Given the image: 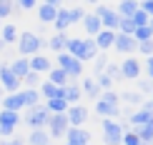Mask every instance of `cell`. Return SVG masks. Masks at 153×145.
Segmentation results:
<instances>
[{
  "instance_id": "83f0119b",
  "label": "cell",
  "mask_w": 153,
  "mask_h": 145,
  "mask_svg": "<svg viewBox=\"0 0 153 145\" xmlns=\"http://www.w3.org/2000/svg\"><path fill=\"white\" fill-rule=\"evenodd\" d=\"M18 35H20V30H18L13 23H5L3 28H0V40H3L5 45H15V43H18Z\"/></svg>"
},
{
  "instance_id": "ba28073f",
  "label": "cell",
  "mask_w": 153,
  "mask_h": 145,
  "mask_svg": "<svg viewBox=\"0 0 153 145\" xmlns=\"http://www.w3.org/2000/svg\"><path fill=\"white\" fill-rule=\"evenodd\" d=\"M45 130H48L50 140H63V138H65V133L71 130V125H68L65 115H50V120H48V125H45Z\"/></svg>"
},
{
  "instance_id": "f5cc1de1",
  "label": "cell",
  "mask_w": 153,
  "mask_h": 145,
  "mask_svg": "<svg viewBox=\"0 0 153 145\" xmlns=\"http://www.w3.org/2000/svg\"><path fill=\"white\" fill-rule=\"evenodd\" d=\"M3 98H5V93H3V88H0V103H3Z\"/></svg>"
},
{
  "instance_id": "d590c367",
  "label": "cell",
  "mask_w": 153,
  "mask_h": 145,
  "mask_svg": "<svg viewBox=\"0 0 153 145\" xmlns=\"http://www.w3.org/2000/svg\"><path fill=\"white\" fill-rule=\"evenodd\" d=\"M133 30H136V25H133L131 18H120V20H118L116 33H120V35H133Z\"/></svg>"
},
{
  "instance_id": "9a60e30c",
  "label": "cell",
  "mask_w": 153,
  "mask_h": 145,
  "mask_svg": "<svg viewBox=\"0 0 153 145\" xmlns=\"http://www.w3.org/2000/svg\"><path fill=\"white\" fill-rule=\"evenodd\" d=\"M65 53L71 55V58H75V60L83 63V55H85V38H68Z\"/></svg>"
},
{
  "instance_id": "4fadbf2b",
  "label": "cell",
  "mask_w": 153,
  "mask_h": 145,
  "mask_svg": "<svg viewBox=\"0 0 153 145\" xmlns=\"http://www.w3.org/2000/svg\"><path fill=\"white\" fill-rule=\"evenodd\" d=\"M63 145H91V133L85 128H71L63 138Z\"/></svg>"
},
{
  "instance_id": "603a6c76",
  "label": "cell",
  "mask_w": 153,
  "mask_h": 145,
  "mask_svg": "<svg viewBox=\"0 0 153 145\" xmlns=\"http://www.w3.org/2000/svg\"><path fill=\"white\" fill-rule=\"evenodd\" d=\"M20 98H23V108H35V105H40V93H38V88H23L20 90Z\"/></svg>"
},
{
  "instance_id": "e0dca14e",
  "label": "cell",
  "mask_w": 153,
  "mask_h": 145,
  "mask_svg": "<svg viewBox=\"0 0 153 145\" xmlns=\"http://www.w3.org/2000/svg\"><path fill=\"white\" fill-rule=\"evenodd\" d=\"M63 100L68 103V108H71V105H78L80 100H83L80 85H78V83H68L65 88H63Z\"/></svg>"
},
{
  "instance_id": "4316f807",
  "label": "cell",
  "mask_w": 153,
  "mask_h": 145,
  "mask_svg": "<svg viewBox=\"0 0 153 145\" xmlns=\"http://www.w3.org/2000/svg\"><path fill=\"white\" fill-rule=\"evenodd\" d=\"M151 120H153V113L138 108V110L131 113V118H128V128H138V125H146V123H151Z\"/></svg>"
},
{
  "instance_id": "3957f363",
  "label": "cell",
  "mask_w": 153,
  "mask_h": 145,
  "mask_svg": "<svg viewBox=\"0 0 153 145\" xmlns=\"http://www.w3.org/2000/svg\"><path fill=\"white\" fill-rule=\"evenodd\" d=\"M55 60H58V65H55V68H60V70L71 78V83H78V78L83 75V63L75 60V58H71L68 53H60Z\"/></svg>"
},
{
  "instance_id": "484cf974",
  "label": "cell",
  "mask_w": 153,
  "mask_h": 145,
  "mask_svg": "<svg viewBox=\"0 0 153 145\" xmlns=\"http://www.w3.org/2000/svg\"><path fill=\"white\" fill-rule=\"evenodd\" d=\"M3 110H10V113H23V98H20V93H13V95H5L3 98Z\"/></svg>"
},
{
  "instance_id": "6da1fadb",
  "label": "cell",
  "mask_w": 153,
  "mask_h": 145,
  "mask_svg": "<svg viewBox=\"0 0 153 145\" xmlns=\"http://www.w3.org/2000/svg\"><path fill=\"white\" fill-rule=\"evenodd\" d=\"M18 53H20V58H33V55H38L43 50V45H45V40H43L40 35H35L33 30H25V33L18 35Z\"/></svg>"
},
{
  "instance_id": "6f0895ef",
  "label": "cell",
  "mask_w": 153,
  "mask_h": 145,
  "mask_svg": "<svg viewBox=\"0 0 153 145\" xmlns=\"http://www.w3.org/2000/svg\"><path fill=\"white\" fill-rule=\"evenodd\" d=\"M141 145H146V143H141Z\"/></svg>"
},
{
  "instance_id": "d4e9b609",
  "label": "cell",
  "mask_w": 153,
  "mask_h": 145,
  "mask_svg": "<svg viewBox=\"0 0 153 145\" xmlns=\"http://www.w3.org/2000/svg\"><path fill=\"white\" fill-rule=\"evenodd\" d=\"M71 25L73 23H71V13H68V8H58V15H55V20H53L55 33H65Z\"/></svg>"
},
{
  "instance_id": "8d00e7d4",
  "label": "cell",
  "mask_w": 153,
  "mask_h": 145,
  "mask_svg": "<svg viewBox=\"0 0 153 145\" xmlns=\"http://www.w3.org/2000/svg\"><path fill=\"white\" fill-rule=\"evenodd\" d=\"M98 48H95V43H93V38H85V55H83V63L85 60H95L98 58Z\"/></svg>"
},
{
  "instance_id": "9c48e42d",
  "label": "cell",
  "mask_w": 153,
  "mask_h": 145,
  "mask_svg": "<svg viewBox=\"0 0 153 145\" xmlns=\"http://www.w3.org/2000/svg\"><path fill=\"white\" fill-rule=\"evenodd\" d=\"M0 88H3L5 95H13V93H20V90H23L20 80H18L15 75L10 73L8 63H3V68H0Z\"/></svg>"
},
{
  "instance_id": "11a10c76",
  "label": "cell",
  "mask_w": 153,
  "mask_h": 145,
  "mask_svg": "<svg viewBox=\"0 0 153 145\" xmlns=\"http://www.w3.org/2000/svg\"><path fill=\"white\" fill-rule=\"evenodd\" d=\"M0 68H3V60H0Z\"/></svg>"
},
{
  "instance_id": "7dc6e473",
  "label": "cell",
  "mask_w": 153,
  "mask_h": 145,
  "mask_svg": "<svg viewBox=\"0 0 153 145\" xmlns=\"http://www.w3.org/2000/svg\"><path fill=\"white\" fill-rule=\"evenodd\" d=\"M146 75H148V80H151V83H153V58H146Z\"/></svg>"
},
{
  "instance_id": "7c38bea8",
  "label": "cell",
  "mask_w": 153,
  "mask_h": 145,
  "mask_svg": "<svg viewBox=\"0 0 153 145\" xmlns=\"http://www.w3.org/2000/svg\"><path fill=\"white\" fill-rule=\"evenodd\" d=\"M136 48H138V43L133 40V35H120V33H116V43H113V50L116 53H120V55H131L136 53Z\"/></svg>"
},
{
  "instance_id": "c3c4849f",
  "label": "cell",
  "mask_w": 153,
  "mask_h": 145,
  "mask_svg": "<svg viewBox=\"0 0 153 145\" xmlns=\"http://www.w3.org/2000/svg\"><path fill=\"white\" fill-rule=\"evenodd\" d=\"M0 145H25L23 138H18V135H13L10 140H0Z\"/></svg>"
},
{
  "instance_id": "ab89813d",
  "label": "cell",
  "mask_w": 153,
  "mask_h": 145,
  "mask_svg": "<svg viewBox=\"0 0 153 145\" xmlns=\"http://www.w3.org/2000/svg\"><path fill=\"white\" fill-rule=\"evenodd\" d=\"M131 20H133V25H136V28H146V25H148V20H151V18L146 15V13H143L141 8H138L136 13H133V18H131Z\"/></svg>"
},
{
  "instance_id": "74e56055",
  "label": "cell",
  "mask_w": 153,
  "mask_h": 145,
  "mask_svg": "<svg viewBox=\"0 0 153 145\" xmlns=\"http://www.w3.org/2000/svg\"><path fill=\"white\" fill-rule=\"evenodd\" d=\"M40 83H43V80H40V75H38V73H33V70H30V73L20 80V85H25V88H40Z\"/></svg>"
},
{
  "instance_id": "db71d44e",
  "label": "cell",
  "mask_w": 153,
  "mask_h": 145,
  "mask_svg": "<svg viewBox=\"0 0 153 145\" xmlns=\"http://www.w3.org/2000/svg\"><path fill=\"white\" fill-rule=\"evenodd\" d=\"M0 28H3V20H0Z\"/></svg>"
},
{
  "instance_id": "44dd1931",
  "label": "cell",
  "mask_w": 153,
  "mask_h": 145,
  "mask_svg": "<svg viewBox=\"0 0 153 145\" xmlns=\"http://www.w3.org/2000/svg\"><path fill=\"white\" fill-rule=\"evenodd\" d=\"M45 45H48L50 50H53L55 55H60V53H65V45H68V35H65V33H53V35L48 38V43H45Z\"/></svg>"
},
{
  "instance_id": "ffe728a7",
  "label": "cell",
  "mask_w": 153,
  "mask_h": 145,
  "mask_svg": "<svg viewBox=\"0 0 153 145\" xmlns=\"http://www.w3.org/2000/svg\"><path fill=\"white\" fill-rule=\"evenodd\" d=\"M8 68H10V73L15 75L18 80H23L25 75L30 73V63H28V58H15V60H10Z\"/></svg>"
},
{
  "instance_id": "d6986e66",
  "label": "cell",
  "mask_w": 153,
  "mask_h": 145,
  "mask_svg": "<svg viewBox=\"0 0 153 145\" xmlns=\"http://www.w3.org/2000/svg\"><path fill=\"white\" fill-rule=\"evenodd\" d=\"M78 85H80V93H83V95H85L88 100H98V98H100V93H103L93 78H85V80H80Z\"/></svg>"
},
{
  "instance_id": "60d3db41",
  "label": "cell",
  "mask_w": 153,
  "mask_h": 145,
  "mask_svg": "<svg viewBox=\"0 0 153 145\" xmlns=\"http://www.w3.org/2000/svg\"><path fill=\"white\" fill-rule=\"evenodd\" d=\"M103 75H108V78H111L113 83H116V80H123V78H120V68H118V63H108Z\"/></svg>"
},
{
  "instance_id": "1f68e13d",
  "label": "cell",
  "mask_w": 153,
  "mask_h": 145,
  "mask_svg": "<svg viewBox=\"0 0 153 145\" xmlns=\"http://www.w3.org/2000/svg\"><path fill=\"white\" fill-rule=\"evenodd\" d=\"M30 145H53L50 143V135H48V130H30V135L25 138Z\"/></svg>"
},
{
  "instance_id": "52a82bcc",
  "label": "cell",
  "mask_w": 153,
  "mask_h": 145,
  "mask_svg": "<svg viewBox=\"0 0 153 145\" xmlns=\"http://www.w3.org/2000/svg\"><path fill=\"white\" fill-rule=\"evenodd\" d=\"M88 118H91V110H88L83 103L71 105V108L65 110V120H68V125H71V128H83V125L88 123Z\"/></svg>"
},
{
  "instance_id": "b9f144b4",
  "label": "cell",
  "mask_w": 153,
  "mask_h": 145,
  "mask_svg": "<svg viewBox=\"0 0 153 145\" xmlns=\"http://www.w3.org/2000/svg\"><path fill=\"white\" fill-rule=\"evenodd\" d=\"M138 95H153V83H151V80H138Z\"/></svg>"
},
{
  "instance_id": "bcb514c9",
  "label": "cell",
  "mask_w": 153,
  "mask_h": 145,
  "mask_svg": "<svg viewBox=\"0 0 153 145\" xmlns=\"http://www.w3.org/2000/svg\"><path fill=\"white\" fill-rule=\"evenodd\" d=\"M141 10H143L148 18H153V0H143V3H141Z\"/></svg>"
},
{
  "instance_id": "4dcf8cb0",
  "label": "cell",
  "mask_w": 153,
  "mask_h": 145,
  "mask_svg": "<svg viewBox=\"0 0 153 145\" xmlns=\"http://www.w3.org/2000/svg\"><path fill=\"white\" fill-rule=\"evenodd\" d=\"M48 83H53L55 88H65L68 83H71V78H68V75L63 73L60 68H50V73H48Z\"/></svg>"
},
{
  "instance_id": "2e32d148",
  "label": "cell",
  "mask_w": 153,
  "mask_h": 145,
  "mask_svg": "<svg viewBox=\"0 0 153 145\" xmlns=\"http://www.w3.org/2000/svg\"><path fill=\"white\" fill-rule=\"evenodd\" d=\"M28 63H30V70L38 73V75H40V73H50V68H53V60H50L48 55H43V53L28 58Z\"/></svg>"
},
{
  "instance_id": "f6af8a7d",
  "label": "cell",
  "mask_w": 153,
  "mask_h": 145,
  "mask_svg": "<svg viewBox=\"0 0 153 145\" xmlns=\"http://www.w3.org/2000/svg\"><path fill=\"white\" fill-rule=\"evenodd\" d=\"M95 83H98L100 90H113V80L108 78V75H98V78H93Z\"/></svg>"
},
{
  "instance_id": "277c9868",
  "label": "cell",
  "mask_w": 153,
  "mask_h": 145,
  "mask_svg": "<svg viewBox=\"0 0 153 145\" xmlns=\"http://www.w3.org/2000/svg\"><path fill=\"white\" fill-rule=\"evenodd\" d=\"M100 128H103V143L105 145H120L123 140V123L118 120H100Z\"/></svg>"
},
{
  "instance_id": "e575fe53",
  "label": "cell",
  "mask_w": 153,
  "mask_h": 145,
  "mask_svg": "<svg viewBox=\"0 0 153 145\" xmlns=\"http://www.w3.org/2000/svg\"><path fill=\"white\" fill-rule=\"evenodd\" d=\"M108 63H111V60H108V55H98V58L93 60V75H91V78H98V75H103Z\"/></svg>"
},
{
  "instance_id": "d6a6232c",
  "label": "cell",
  "mask_w": 153,
  "mask_h": 145,
  "mask_svg": "<svg viewBox=\"0 0 153 145\" xmlns=\"http://www.w3.org/2000/svg\"><path fill=\"white\" fill-rule=\"evenodd\" d=\"M18 10H20V8H18L13 0H0V20H8V18H13Z\"/></svg>"
},
{
  "instance_id": "836d02e7",
  "label": "cell",
  "mask_w": 153,
  "mask_h": 145,
  "mask_svg": "<svg viewBox=\"0 0 153 145\" xmlns=\"http://www.w3.org/2000/svg\"><path fill=\"white\" fill-rule=\"evenodd\" d=\"M120 103H128L131 108H133V105L141 108V105H143V95H138L136 90H126V93H120Z\"/></svg>"
},
{
  "instance_id": "7402d4cb",
  "label": "cell",
  "mask_w": 153,
  "mask_h": 145,
  "mask_svg": "<svg viewBox=\"0 0 153 145\" xmlns=\"http://www.w3.org/2000/svg\"><path fill=\"white\" fill-rule=\"evenodd\" d=\"M38 93H40V100H53V98H63V88H55L53 83H48V80H43L40 88H38Z\"/></svg>"
},
{
  "instance_id": "680465c9",
  "label": "cell",
  "mask_w": 153,
  "mask_h": 145,
  "mask_svg": "<svg viewBox=\"0 0 153 145\" xmlns=\"http://www.w3.org/2000/svg\"><path fill=\"white\" fill-rule=\"evenodd\" d=\"M151 145H153V143H151Z\"/></svg>"
},
{
  "instance_id": "5b68a950",
  "label": "cell",
  "mask_w": 153,
  "mask_h": 145,
  "mask_svg": "<svg viewBox=\"0 0 153 145\" xmlns=\"http://www.w3.org/2000/svg\"><path fill=\"white\" fill-rule=\"evenodd\" d=\"M93 15L100 20V25H103V30H113L116 33V28H118V13L116 8H111V5H95V10H93Z\"/></svg>"
},
{
  "instance_id": "30bf717a",
  "label": "cell",
  "mask_w": 153,
  "mask_h": 145,
  "mask_svg": "<svg viewBox=\"0 0 153 145\" xmlns=\"http://www.w3.org/2000/svg\"><path fill=\"white\" fill-rule=\"evenodd\" d=\"M35 8H38V20H40V25H53L60 3H58V0H45V3L35 5Z\"/></svg>"
},
{
  "instance_id": "cb8c5ba5",
  "label": "cell",
  "mask_w": 153,
  "mask_h": 145,
  "mask_svg": "<svg viewBox=\"0 0 153 145\" xmlns=\"http://www.w3.org/2000/svg\"><path fill=\"white\" fill-rule=\"evenodd\" d=\"M80 23H83V30H85V33L91 35V38H95V35L100 33V30H103V25H100V20H98V18L93 15V13H85V18H83Z\"/></svg>"
},
{
  "instance_id": "f907efd6",
  "label": "cell",
  "mask_w": 153,
  "mask_h": 145,
  "mask_svg": "<svg viewBox=\"0 0 153 145\" xmlns=\"http://www.w3.org/2000/svg\"><path fill=\"white\" fill-rule=\"evenodd\" d=\"M5 48H8V45H5V43H3V40H0V53H3V50H5Z\"/></svg>"
},
{
  "instance_id": "ee69618b",
  "label": "cell",
  "mask_w": 153,
  "mask_h": 145,
  "mask_svg": "<svg viewBox=\"0 0 153 145\" xmlns=\"http://www.w3.org/2000/svg\"><path fill=\"white\" fill-rule=\"evenodd\" d=\"M68 13H71V23H80L83 18H85V10H83L80 5H73V8H68Z\"/></svg>"
},
{
  "instance_id": "9f6ffc18",
  "label": "cell",
  "mask_w": 153,
  "mask_h": 145,
  "mask_svg": "<svg viewBox=\"0 0 153 145\" xmlns=\"http://www.w3.org/2000/svg\"><path fill=\"white\" fill-rule=\"evenodd\" d=\"M151 103H153V95H151Z\"/></svg>"
},
{
  "instance_id": "5bb4252c",
  "label": "cell",
  "mask_w": 153,
  "mask_h": 145,
  "mask_svg": "<svg viewBox=\"0 0 153 145\" xmlns=\"http://www.w3.org/2000/svg\"><path fill=\"white\" fill-rule=\"evenodd\" d=\"M95 115H100L103 120H116L120 118V105H111V103H103V100H95Z\"/></svg>"
},
{
  "instance_id": "681fc988",
  "label": "cell",
  "mask_w": 153,
  "mask_h": 145,
  "mask_svg": "<svg viewBox=\"0 0 153 145\" xmlns=\"http://www.w3.org/2000/svg\"><path fill=\"white\" fill-rule=\"evenodd\" d=\"M18 8H20V10H33V8H35V0H20Z\"/></svg>"
},
{
  "instance_id": "f1b7e54d",
  "label": "cell",
  "mask_w": 153,
  "mask_h": 145,
  "mask_svg": "<svg viewBox=\"0 0 153 145\" xmlns=\"http://www.w3.org/2000/svg\"><path fill=\"white\" fill-rule=\"evenodd\" d=\"M138 8H141L138 0H120L118 8H116V13H118V18H133V13H136Z\"/></svg>"
},
{
  "instance_id": "f35d334b",
  "label": "cell",
  "mask_w": 153,
  "mask_h": 145,
  "mask_svg": "<svg viewBox=\"0 0 153 145\" xmlns=\"http://www.w3.org/2000/svg\"><path fill=\"white\" fill-rule=\"evenodd\" d=\"M98 100H103V103H111V105H120V93H116V90H103Z\"/></svg>"
},
{
  "instance_id": "8992f818",
  "label": "cell",
  "mask_w": 153,
  "mask_h": 145,
  "mask_svg": "<svg viewBox=\"0 0 153 145\" xmlns=\"http://www.w3.org/2000/svg\"><path fill=\"white\" fill-rule=\"evenodd\" d=\"M23 123L20 113H10V110H0V138H10L15 133V128Z\"/></svg>"
},
{
  "instance_id": "8fae6325",
  "label": "cell",
  "mask_w": 153,
  "mask_h": 145,
  "mask_svg": "<svg viewBox=\"0 0 153 145\" xmlns=\"http://www.w3.org/2000/svg\"><path fill=\"white\" fill-rule=\"evenodd\" d=\"M118 68H120V78H123V80H138V78H141V73H143L141 60H136L133 55H131V58H126L123 63H118Z\"/></svg>"
},
{
  "instance_id": "7a4b0ae2",
  "label": "cell",
  "mask_w": 153,
  "mask_h": 145,
  "mask_svg": "<svg viewBox=\"0 0 153 145\" xmlns=\"http://www.w3.org/2000/svg\"><path fill=\"white\" fill-rule=\"evenodd\" d=\"M23 118V123L28 125L30 130H45V125H48V120H50V113L45 110V105H35V108H28L25 110V115H20Z\"/></svg>"
},
{
  "instance_id": "f546056e",
  "label": "cell",
  "mask_w": 153,
  "mask_h": 145,
  "mask_svg": "<svg viewBox=\"0 0 153 145\" xmlns=\"http://www.w3.org/2000/svg\"><path fill=\"white\" fill-rule=\"evenodd\" d=\"M131 130L138 135V140H141V143H146V145L153 143V120L146 123V125H138V128H131Z\"/></svg>"
},
{
  "instance_id": "816d5d0a",
  "label": "cell",
  "mask_w": 153,
  "mask_h": 145,
  "mask_svg": "<svg viewBox=\"0 0 153 145\" xmlns=\"http://www.w3.org/2000/svg\"><path fill=\"white\" fill-rule=\"evenodd\" d=\"M148 28H151V33H153V18H151V20H148Z\"/></svg>"
},
{
  "instance_id": "ac0fdd59",
  "label": "cell",
  "mask_w": 153,
  "mask_h": 145,
  "mask_svg": "<svg viewBox=\"0 0 153 145\" xmlns=\"http://www.w3.org/2000/svg\"><path fill=\"white\" fill-rule=\"evenodd\" d=\"M93 43H95V48H98V53L100 50H111L113 43H116V33H113V30H100V33L93 38Z\"/></svg>"
},
{
  "instance_id": "7bdbcfd3",
  "label": "cell",
  "mask_w": 153,
  "mask_h": 145,
  "mask_svg": "<svg viewBox=\"0 0 153 145\" xmlns=\"http://www.w3.org/2000/svg\"><path fill=\"white\" fill-rule=\"evenodd\" d=\"M136 53H141V55H146V58H153V40H146V43H138V48H136Z\"/></svg>"
}]
</instances>
